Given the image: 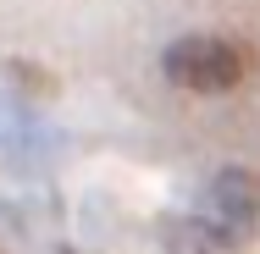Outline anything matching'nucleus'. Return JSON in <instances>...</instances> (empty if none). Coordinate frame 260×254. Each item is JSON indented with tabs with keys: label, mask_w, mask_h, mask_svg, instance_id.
Masks as SVG:
<instances>
[{
	"label": "nucleus",
	"mask_w": 260,
	"mask_h": 254,
	"mask_svg": "<svg viewBox=\"0 0 260 254\" xmlns=\"http://www.w3.org/2000/svg\"><path fill=\"white\" fill-rule=\"evenodd\" d=\"M249 72V55L233 39H205V33H188L166 50V78L183 89V94H233Z\"/></svg>",
	"instance_id": "obj_1"
}]
</instances>
